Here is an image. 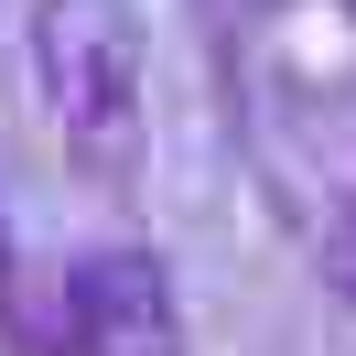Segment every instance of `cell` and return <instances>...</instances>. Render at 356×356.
<instances>
[{"instance_id":"obj_5","label":"cell","mask_w":356,"mask_h":356,"mask_svg":"<svg viewBox=\"0 0 356 356\" xmlns=\"http://www.w3.org/2000/svg\"><path fill=\"white\" fill-rule=\"evenodd\" d=\"M346 22H356V0H346Z\"/></svg>"},{"instance_id":"obj_4","label":"cell","mask_w":356,"mask_h":356,"mask_svg":"<svg viewBox=\"0 0 356 356\" xmlns=\"http://www.w3.org/2000/svg\"><path fill=\"white\" fill-rule=\"evenodd\" d=\"M0 302H11V216H0Z\"/></svg>"},{"instance_id":"obj_3","label":"cell","mask_w":356,"mask_h":356,"mask_svg":"<svg viewBox=\"0 0 356 356\" xmlns=\"http://www.w3.org/2000/svg\"><path fill=\"white\" fill-rule=\"evenodd\" d=\"M324 259H334V281H346V302H356V205H346V227H334V248H324Z\"/></svg>"},{"instance_id":"obj_2","label":"cell","mask_w":356,"mask_h":356,"mask_svg":"<svg viewBox=\"0 0 356 356\" xmlns=\"http://www.w3.org/2000/svg\"><path fill=\"white\" fill-rule=\"evenodd\" d=\"M44 346L54 356H195L184 291L152 248H87L44 291Z\"/></svg>"},{"instance_id":"obj_1","label":"cell","mask_w":356,"mask_h":356,"mask_svg":"<svg viewBox=\"0 0 356 356\" xmlns=\"http://www.w3.org/2000/svg\"><path fill=\"white\" fill-rule=\"evenodd\" d=\"M22 87L44 130L97 173H130L152 140V44L130 0H33L22 11Z\"/></svg>"}]
</instances>
